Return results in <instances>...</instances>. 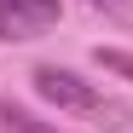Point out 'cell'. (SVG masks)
<instances>
[{
  "label": "cell",
  "instance_id": "1",
  "mask_svg": "<svg viewBox=\"0 0 133 133\" xmlns=\"http://www.w3.org/2000/svg\"><path fill=\"white\" fill-rule=\"evenodd\" d=\"M29 81H35V93L46 98V104H58V110H75V116H110V122H122V110L110 104L93 81H81V75H70V70H58V64H35V70H29Z\"/></svg>",
  "mask_w": 133,
  "mask_h": 133
},
{
  "label": "cell",
  "instance_id": "5",
  "mask_svg": "<svg viewBox=\"0 0 133 133\" xmlns=\"http://www.w3.org/2000/svg\"><path fill=\"white\" fill-rule=\"evenodd\" d=\"M87 6H93V12H110V17H122V12H127V0H87Z\"/></svg>",
  "mask_w": 133,
  "mask_h": 133
},
{
  "label": "cell",
  "instance_id": "3",
  "mask_svg": "<svg viewBox=\"0 0 133 133\" xmlns=\"http://www.w3.org/2000/svg\"><path fill=\"white\" fill-rule=\"evenodd\" d=\"M0 122H6V133H58L52 122L29 116V110H23V104H12V98H0Z\"/></svg>",
  "mask_w": 133,
  "mask_h": 133
},
{
  "label": "cell",
  "instance_id": "2",
  "mask_svg": "<svg viewBox=\"0 0 133 133\" xmlns=\"http://www.w3.org/2000/svg\"><path fill=\"white\" fill-rule=\"evenodd\" d=\"M58 17H64L58 0H0V41H35L58 29Z\"/></svg>",
  "mask_w": 133,
  "mask_h": 133
},
{
  "label": "cell",
  "instance_id": "4",
  "mask_svg": "<svg viewBox=\"0 0 133 133\" xmlns=\"http://www.w3.org/2000/svg\"><path fill=\"white\" fill-rule=\"evenodd\" d=\"M93 64L104 75H122V81H133V52L127 46H93Z\"/></svg>",
  "mask_w": 133,
  "mask_h": 133
}]
</instances>
